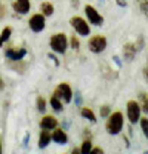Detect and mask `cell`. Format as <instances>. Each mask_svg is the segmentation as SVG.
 Returning a JSON list of instances; mask_svg holds the SVG:
<instances>
[{"instance_id": "obj_24", "label": "cell", "mask_w": 148, "mask_h": 154, "mask_svg": "<svg viewBox=\"0 0 148 154\" xmlns=\"http://www.w3.org/2000/svg\"><path fill=\"white\" fill-rule=\"evenodd\" d=\"M138 5H139L141 11L144 12V15L148 17V0H138Z\"/></svg>"}, {"instance_id": "obj_20", "label": "cell", "mask_w": 148, "mask_h": 154, "mask_svg": "<svg viewBox=\"0 0 148 154\" xmlns=\"http://www.w3.org/2000/svg\"><path fill=\"white\" fill-rule=\"evenodd\" d=\"M37 110L40 111V113H45L46 111V99L43 98V96H39L37 98Z\"/></svg>"}, {"instance_id": "obj_29", "label": "cell", "mask_w": 148, "mask_h": 154, "mask_svg": "<svg viewBox=\"0 0 148 154\" xmlns=\"http://www.w3.org/2000/svg\"><path fill=\"white\" fill-rule=\"evenodd\" d=\"M113 61H114V64H116V65H117L119 68H120V67L123 65V62H122L120 57H117V55H114V57H113Z\"/></svg>"}, {"instance_id": "obj_14", "label": "cell", "mask_w": 148, "mask_h": 154, "mask_svg": "<svg viewBox=\"0 0 148 154\" xmlns=\"http://www.w3.org/2000/svg\"><path fill=\"white\" fill-rule=\"evenodd\" d=\"M49 104H51V107H52V110H54L55 113H62V111H64V104H62V99H59L58 96H55V95L51 96Z\"/></svg>"}, {"instance_id": "obj_35", "label": "cell", "mask_w": 148, "mask_h": 154, "mask_svg": "<svg viewBox=\"0 0 148 154\" xmlns=\"http://www.w3.org/2000/svg\"><path fill=\"white\" fill-rule=\"evenodd\" d=\"M144 77H145V80L148 82V64H147V67L144 68Z\"/></svg>"}, {"instance_id": "obj_30", "label": "cell", "mask_w": 148, "mask_h": 154, "mask_svg": "<svg viewBox=\"0 0 148 154\" xmlns=\"http://www.w3.org/2000/svg\"><path fill=\"white\" fill-rule=\"evenodd\" d=\"M91 154H105V153H104V150H102L101 147H93Z\"/></svg>"}, {"instance_id": "obj_31", "label": "cell", "mask_w": 148, "mask_h": 154, "mask_svg": "<svg viewBox=\"0 0 148 154\" xmlns=\"http://www.w3.org/2000/svg\"><path fill=\"white\" fill-rule=\"evenodd\" d=\"M48 58H51V59H52V61H54V64H55L56 67H58V65H59V61H58V58H56L55 55H54V54H48Z\"/></svg>"}, {"instance_id": "obj_18", "label": "cell", "mask_w": 148, "mask_h": 154, "mask_svg": "<svg viewBox=\"0 0 148 154\" xmlns=\"http://www.w3.org/2000/svg\"><path fill=\"white\" fill-rule=\"evenodd\" d=\"M92 148H93L92 141H91V139H85V141L82 142L80 151H82V154H91V151H92Z\"/></svg>"}, {"instance_id": "obj_26", "label": "cell", "mask_w": 148, "mask_h": 154, "mask_svg": "<svg viewBox=\"0 0 148 154\" xmlns=\"http://www.w3.org/2000/svg\"><path fill=\"white\" fill-rule=\"evenodd\" d=\"M73 99H74V104L77 105V107H82V104H83V98H82V94L80 92H76L73 96Z\"/></svg>"}, {"instance_id": "obj_36", "label": "cell", "mask_w": 148, "mask_h": 154, "mask_svg": "<svg viewBox=\"0 0 148 154\" xmlns=\"http://www.w3.org/2000/svg\"><path fill=\"white\" fill-rule=\"evenodd\" d=\"M3 15H5V8H3V5L0 3V18H2Z\"/></svg>"}, {"instance_id": "obj_28", "label": "cell", "mask_w": 148, "mask_h": 154, "mask_svg": "<svg viewBox=\"0 0 148 154\" xmlns=\"http://www.w3.org/2000/svg\"><path fill=\"white\" fill-rule=\"evenodd\" d=\"M28 142H30V132H27L25 136H24V139H22V147L27 148V147H28Z\"/></svg>"}, {"instance_id": "obj_15", "label": "cell", "mask_w": 148, "mask_h": 154, "mask_svg": "<svg viewBox=\"0 0 148 154\" xmlns=\"http://www.w3.org/2000/svg\"><path fill=\"white\" fill-rule=\"evenodd\" d=\"M40 12H42L45 17H52L54 12H55V8H54V5H52L51 2H43V3L40 5Z\"/></svg>"}, {"instance_id": "obj_37", "label": "cell", "mask_w": 148, "mask_h": 154, "mask_svg": "<svg viewBox=\"0 0 148 154\" xmlns=\"http://www.w3.org/2000/svg\"><path fill=\"white\" fill-rule=\"evenodd\" d=\"M0 154H3V148H2V141H0Z\"/></svg>"}, {"instance_id": "obj_4", "label": "cell", "mask_w": 148, "mask_h": 154, "mask_svg": "<svg viewBox=\"0 0 148 154\" xmlns=\"http://www.w3.org/2000/svg\"><path fill=\"white\" fill-rule=\"evenodd\" d=\"M107 45H108L107 37H105V36H101V34L92 36V37L89 38V43H88L89 51H91L92 54H102V52L107 49Z\"/></svg>"}, {"instance_id": "obj_6", "label": "cell", "mask_w": 148, "mask_h": 154, "mask_svg": "<svg viewBox=\"0 0 148 154\" xmlns=\"http://www.w3.org/2000/svg\"><path fill=\"white\" fill-rule=\"evenodd\" d=\"M85 15L89 24H92L95 27H101L104 25V17L98 12V9L92 5H86L85 6Z\"/></svg>"}, {"instance_id": "obj_9", "label": "cell", "mask_w": 148, "mask_h": 154, "mask_svg": "<svg viewBox=\"0 0 148 154\" xmlns=\"http://www.w3.org/2000/svg\"><path fill=\"white\" fill-rule=\"evenodd\" d=\"M12 8L17 14H21V15H25L30 12V8H31V2L30 0H15L12 3Z\"/></svg>"}, {"instance_id": "obj_34", "label": "cell", "mask_w": 148, "mask_h": 154, "mask_svg": "<svg viewBox=\"0 0 148 154\" xmlns=\"http://www.w3.org/2000/svg\"><path fill=\"white\" fill-rule=\"evenodd\" d=\"M70 154H82V151H80V148H77V147H76V148L71 150V153Z\"/></svg>"}, {"instance_id": "obj_21", "label": "cell", "mask_w": 148, "mask_h": 154, "mask_svg": "<svg viewBox=\"0 0 148 154\" xmlns=\"http://www.w3.org/2000/svg\"><path fill=\"white\" fill-rule=\"evenodd\" d=\"M99 114L102 119H108L111 114V107L110 105H102L101 108H99Z\"/></svg>"}, {"instance_id": "obj_23", "label": "cell", "mask_w": 148, "mask_h": 154, "mask_svg": "<svg viewBox=\"0 0 148 154\" xmlns=\"http://www.w3.org/2000/svg\"><path fill=\"white\" fill-rule=\"evenodd\" d=\"M135 46H136L138 52L144 49V46H145V40H144V36H138V40L135 42Z\"/></svg>"}, {"instance_id": "obj_13", "label": "cell", "mask_w": 148, "mask_h": 154, "mask_svg": "<svg viewBox=\"0 0 148 154\" xmlns=\"http://www.w3.org/2000/svg\"><path fill=\"white\" fill-rule=\"evenodd\" d=\"M51 141H52V132L43 129V131L40 132V135H39V144H37V147H39L40 150H43V148H46V147L51 144Z\"/></svg>"}, {"instance_id": "obj_32", "label": "cell", "mask_w": 148, "mask_h": 154, "mask_svg": "<svg viewBox=\"0 0 148 154\" xmlns=\"http://www.w3.org/2000/svg\"><path fill=\"white\" fill-rule=\"evenodd\" d=\"M116 3H117L120 8H126V6H128V2H126V0H116Z\"/></svg>"}, {"instance_id": "obj_8", "label": "cell", "mask_w": 148, "mask_h": 154, "mask_svg": "<svg viewBox=\"0 0 148 154\" xmlns=\"http://www.w3.org/2000/svg\"><path fill=\"white\" fill-rule=\"evenodd\" d=\"M28 25L33 33H42L46 27V17L43 14H34L28 21Z\"/></svg>"}, {"instance_id": "obj_33", "label": "cell", "mask_w": 148, "mask_h": 154, "mask_svg": "<svg viewBox=\"0 0 148 154\" xmlns=\"http://www.w3.org/2000/svg\"><path fill=\"white\" fill-rule=\"evenodd\" d=\"M62 126H64V128H65V129H64V131H67V129H68V128H70V122H68V120H64V122H62Z\"/></svg>"}, {"instance_id": "obj_22", "label": "cell", "mask_w": 148, "mask_h": 154, "mask_svg": "<svg viewBox=\"0 0 148 154\" xmlns=\"http://www.w3.org/2000/svg\"><path fill=\"white\" fill-rule=\"evenodd\" d=\"M25 55H27V49L21 48L19 51H15V55H14V58H12V61H21Z\"/></svg>"}, {"instance_id": "obj_2", "label": "cell", "mask_w": 148, "mask_h": 154, "mask_svg": "<svg viewBox=\"0 0 148 154\" xmlns=\"http://www.w3.org/2000/svg\"><path fill=\"white\" fill-rule=\"evenodd\" d=\"M49 46L51 49L59 54V55H64L68 49V37L65 33H56L54 36H51L49 38Z\"/></svg>"}, {"instance_id": "obj_1", "label": "cell", "mask_w": 148, "mask_h": 154, "mask_svg": "<svg viewBox=\"0 0 148 154\" xmlns=\"http://www.w3.org/2000/svg\"><path fill=\"white\" fill-rule=\"evenodd\" d=\"M123 125H125L123 114L120 111H114V113H111L108 120H107L105 129H107V132L110 135H119L123 131Z\"/></svg>"}, {"instance_id": "obj_39", "label": "cell", "mask_w": 148, "mask_h": 154, "mask_svg": "<svg viewBox=\"0 0 148 154\" xmlns=\"http://www.w3.org/2000/svg\"><path fill=\"white\" fill-rule=\"evenodd\" d=\"M142 154H148V150H147V151H144V153H142Z\"/></svg>"}, {"instance_id": "obj_11", "label": "cell", "mask_w": 148, "mask_h": 154, "mask_svg": "<svg viewBox=\"0 0 148 154\" xmlns=\"http://www.w3.org/2000/svg\"><path fill=\"white\" fill-rule=\"evenodd\" d=\"M52 141L56 142L58 145H65V144H68V135L64 129L56 128V129L52 131Z\"/></svg>"}, {"instance_id": "obj_5", "label": "cell", "mask_w": 148, "mask_h": 154, "mask_svg": "<svg viewBox=\"0 0 148 154\" xmlns=\"http://www.w3.org/2000/svg\"><path fill=\"white\" fill-rule=\"evenodd\" d=\"M141 104L138 101H129L126 104V114H128V119H129V123L130 125H136L141 119Z\"/></svg>"}, {"instance_id": "obj_27", "label": "cell", "mask_w": 148, "mask_h": 154, "mask_svg": "<svg viewBox=\"0 0 148 154\" xmlns=\"http://www.w3.org/2000/svg\"><path fill=\"white\" fill-rule=\"evenodd\" d=\"M15 55V49L14 48H9V49H6V52H5V57L9 58V59H12Z\"/></svg>"}, {"instance_id": "obj_12", "label": "cell", "mask_w": 148, "mask_h": 154, "mask_svg": "<svg viewBox=\"0 0 148 154\" xmlns=\"http://www.w3.org/2000/svg\"><path fill=\"white\" fill-rule=\"evenodd\" d=\"M40 128L42 129H46V131H54V129L58 128V120H56L54 116H45L40 120Z\"/></svg>"}, {"instance_id": "obj_10", "label": "cell", "mask_w": 148, "mask_h": 154, "mask_svg": "<svg viewBox=\"0 0 148 154\" xmlns=\"http://www.w3.org/2000/svg\"><path fill=\"white\" fill-rule=\"evenodd\" d=\"M136 54H138V49H136L135 43H126L123 46V59L126 62H132L136 57Z\"/></svg>"}, {"instance_id": "obj_16", "label": "cell", "mask_w": 148, "mask_h": 154, "mask_svg": "<svg viewBox=\"0 0 148 154\" xmlns=\"http://www.w3.org/2000/svg\"><path fill=\"white\" fill-rule=\"evenodd\" d=\"M80 114H82V117H83V119L89 120L91 123H96V116H95V113H93L91 108H88V107H82Z\"/></svg>"}, {"instance_id": "obj_7", "label": "cell", "mask_w": 148, "mask_h": 154, "mask_svg": "<svg viewBox=\"0 0 148 154\" xmlns=\"http://www.w3.org/2000/svg\"><path fill=\"white\" fill-rule=\"evenodd\" d=\"M54 95L58 96L59 99H62V101H65V104H70L71 101H73V89H71V86L68 85V83H59L58 86H56V89L54 91Z\"/></svg>"}, {"instance_id": "obj_3", "label": "cell", "mask_w": 148, "mask_h": 154, "mask_svg": "<svg viewBox=\"0 0 148 154\" xmlns=\"http://www.w3.org/2000/svg\"><path fill=\"white\" fill-rule=\"evenodd\" d=\"M70 24L73 27V30L82 37H88L91 34V24L88 22V19L82 18L79 15H74L73 18L70 19Z\"/></svg>"}, {"instance_id": "obj_17", "label": "cell", "mask_w": 148, "mask_h": 154, "mask_svg": "<svg viewBox=\"0 0 148 154\" xmlns=\"http://www.w3.org/2000/svg\"><path fill=\"white\" fill-rule=\"evenodd\" d=\"M11 34H12V28H11V27H5V28L2 30V33H0V46H3L5 42L9 40Z\"/></svg>"}, {"instance_id": "obj_25", "label": "cell", "mask_w": 148, "mask_h": 154, "mask_svg": "<svg viewBox=\"0 0 148 154\" xmlns=\"http://www.w3.org/2000/svg\"><path fill=\"white\" fill-rule=\"evenodd\" d=\"M70 46H71V49H74V51H79V48H80V42H79L77 36H71V40H70Z\"/></svg>"}, {"instance_id": "obj_38", "label": "cell", "mask_w": 148, "mask_h": 154, "mask_svg": "<svg viewBox=\"0 0 148 154\" xmlns=\"http://www.w3.org/2000/svg\"><path fill=\"white\" fill-rule=\"evenodd\" d=\"M0 89H3V82H2V79H0Z\"/></svg>"}, {"instance_id": "obj_19", "label": "cell", "mask_w": 148, "mask_h": 154, "mask_svg": "<svg viewBox=\"0 0 148 154\" xmlns=\"http://www.w3.org/2000/svg\"><path fill=\"white\" fill-rule=\"evenodd\" d=\"M139 125H141V131L144 136L148 139V117H141L139 119Z\"/></svg>"}]
</instances>
